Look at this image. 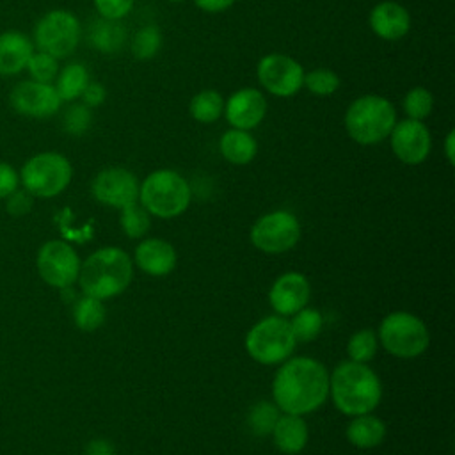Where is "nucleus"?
Returning a JSON list of instances; mask_svg holds the SVG:
<instances>
[{"instance_id":"nucleus-1","label":"nucleus","mask_w":455,"mask_h":455,"mask_svg":"<svg viewBox=\"0 0 455 455\" xmlns=\"http://www.w3.org/2000/svg\"><path fill=\"white\" fill-rule=\"evenodd\" d=\"M275 405L288 414H307L320 409L329 396L327 368L313 357H293L275 373L272 382Z\"/></svg>"},{"instance_id":"nucleus-2","label":"nucleus","mask_w":455,"mask_h":455,"mask_svg":"<svg viewBox=\"0 0 455 455\" xmlns=\"http://www.w3.org/2000/svg\"><path fill=\"white\" fill-rule=\"evenodd\" d=\"M329 395L338 411L347 416H359L379 405L382 386L366 363L345 361L329 375Z\"/></svg>"},{"instance_id":"nucleus-3","label":"nucleus","mask_w":455,"mask_h":455,"mask_svg":"<svg viewBox=\"0 0 455 455\" xmlns=\"http://www.w3.org/2000/svg\"><path fill=\"white\" fill-rule=\"evenodd\" d=\"M133 277L130 256L119 247H103L80 263L78 283L84 295L105 300L123 293Z\"/></svg>"},{"instance_id":"nucleus-4","label":"nucleus","mask_w":455,"mask_h":455,"mask_svg":"<svg viewBox=\"0 0 455 455\" xmlns=\"http://www.w3.org/2000/svg\"><path fill=\"white\" fill-rule=\"evenodd\" d=\"M345 130L361 146H375L389 137L395 123V105L380 94H363L355 98L345 112Z\"/></svg>"},{"instance_id":"nucleus-5","label":"nucleus","mask_w":455,"mask_h":455,"mask_svg":"<svg viewBox=\"0 0 455 455\" xmlns=\"http://www.w3.org/2000/svg\"><path fill=\"white\" fill-rule=\"evenodd\" d=\"M192 190L188 181L176 171L158 169L139 185V201L148 213L160 219L181 215L190 204Z\"/></svg>"},{"instance_id":"nucleus-6","label":"nucleus","mask_w":455,"mask_h":455,"mask_svg":"<svg viewBox=\"0 0 455 455\" xmlns=\"http://www.w3.org/2000/svg\"><path fill=\"white\" fill-rule=\"evenodd\" d=\"M73 178L69 160L57 151H43L30 156L20 172L23 188L34 197H55L64 192Z\"/></svg>"},{"instance_id":"nucleus-7","label":"nucleus","mask_w":455,"mask_h":455,"mask_svg":"<svg viewBox=\"0 0 455 455\" xmlns=\"http://www.w3.org/2000/svg\"><path fill=\"white\" fill-rule=\"evenodd\" d=\"M297 339L290 322L283 316H267L254 323L245 336L249 355L261 364H277L288 359Z\"/></svg>"},{"instance_id":"nucleus-8","label":"nucleus","mask_w":455,"mask_h":455,"mask_svg":"<svg viewBox=\"0 0 455 455\" xmlns=\"http://www.w3.org/2000/svg\"><path fill=\"white\" fill-rule=\"evenodd\" d=\"M379 338L391 355L402 359L423 354L430 341L427 325L416 315L407 311H395L387 315L379 327Z\"/></svg>"},{"instance_id":"nucleus-9","label":"nucleus","mask_w":455,"mask_h":455,"mask_svg":"<svg viewBox=\"0 0 455 455\" xmlns=\"http://www.w3.org/2000/svg\"><path fill=\"white\" fill-rule=\"evenodd\" d=\"M82 36L78 18L66 9L48 11L34 27V46L55 59L71 55Z\"/></svg>"},{"instance_id":"nucleus-10","label":"nucleus","mask_w":455,"mask_h":455,"mask_svg":"<svg viewBox=\"0 0 455 455\" xmlns=\"http://www.w3.org/2000/svg\"><path fill=\"white\" fill-rule=\"evenodd\" d=\"M299 238V220L293 213L286 210L270 212L259 217L251 229L252 245L268 254H279L293 249Z\"/></svg>"},{"instance_id":"nucleus-11","label":"nucleus","mask_w":455,"mask_h":455,"mask_svg":"<svg viewBox=\"0 0 455 455\" xmlns=\"http://www.w3.org/2000/svg\"><path fill=\"white\" fill-rule=\"evenodd\" d=\"M304 68L286 53H267L256 66L259 85L277 98H290L302 89Z\"/></svg>"},{"instance_id":"nucleus-12","label":"nucleus","mask_w":455,"mask_h":455,"mask_svg":"<svg viewBox=\"0 0 455 455\" xmlns=\"http://www.w3.org/2000/svg\"><path fill=\"white\" fill-rule=\"evenodd\" d=\"M37 272L53 288H69L80 272V258L75 249L62 240H50L37 252Z\"/></svg>"},{"instance_id":"nucleus-13","label":"nucleus","mask_w":455,"mask_h":455,"mask_svg":"<svg viewBox=\"0 0 455 455\" xmlns=\"http://www.w3.org/2000/svg\"><path fill=\"white\" fill-rule=\"evenodd\" d=\"M11 107L25 117L48 119L55 116L62 105L53 84L25 80L12 87L9 94Z\"/></svg>"},{"instance_id":"nucleus-14","label":"nucleus","mask_w":455,"mask_h":455,"mask_svg":"<svg viewBox=\"0 0 455 455\" xmlns=\"http://www.w3.org/2000/svg\"><path fill=\"white\" fill-rule=\"evenodd\" d=\"M91 192L98 203L121 210L139 201V180L124 167H107L94 176Z\"/></svg>"},{"instance_id":"nucleus-15","label":"nucleus","mask_w":455,"mask_h":455,"mask_svg":"<svg viewBox=\"0 0 455 455\" xmlns=\"http://www.w3.org/2000/svg\"><path fill=\"white\" fill-rule=\"evenodd\" d=\"M389 144L395 156L407 165L423 164L432 149V135L423 121L402 119L396 121L391 133Z\"/></svg>"},{"instance_id":"nucleus-16","label":"nucleus","mask_w":455,"mask_h":455,"mask_svg":"<svg viewBox=\"0 0 455 455\" xmlns=\"http://www.w3.org/2000/svg\"><path fill=\"white\" fill-rule=\"evenodd\" d=\"M267 108V98L259 89L243 87L224 100L222 116L231 128L251 132L265 119Z\"/></svg>"},{"instance_id":"nucleus-17","label":"nucleus","mask_w":455,"mask_h":455,"mask_svg":"<svg viewBox=\"0 0 455 455\" xmlns=\"http://www.w3.org/2000/svg\"><path fill=\"white\" fill-rule=\"evenodd\" d=\"M311 297L309 281L299 272H286L279 275L268 293L270 306L279 315H295L299 309L306 307Z\"/></svg>"},{"instance_id":"nucleus-18","label":"nucleus","mask_w":455,"mask_h":455,"mask_svg":"<svg viewBox=\"0 0 455 455\" xmlns=\"http://www.w3.org/2000/svg\"><path fill=\"white\" fill-rule=\"evenodd\" d=\"M371 32L384 41H398L411 30L409 11L393 0H384L373 5L368 16Z\"/></svg>"},{"instance_id":"nucleus-19","label":"nucleus","mask_w":455,"mask_h":455,"mask_svg":"<svg viewBox=\"0 0 455 455\" xmlns=\"http://www.w3.org/2000/svg\"><path fill=\"white\" fill-rule=\"evenodd\" d=\"M137 267L155 277L167 275L176 265L174 247L160 238L142 240L135 249Z\"/></svg>"},{"instance_id":"nucleus-20","label":"nucleus","mask_w":455,"mask_h":455,"mask_svg":"<svg viewBox=\"0 0 455 455\" xmlns=\"http://www.w3.org/2000/svg\"><path fill=\"white\" fill-rule=\"evenodd\" d=\"M34 43L18 30L0 34V76H14L27 68Z\"/></svg>"},{"instance_id":"nucleus-21","label":"nucleus","mask_w":455,"mask_h":455,"mask_svg":"<svg viewBox=\"0 0 455 455\" xmlns=\"http://www.w3.org/2000/svg\"><path fill=\"white\" fill-rule=\"evenodd\" d=\"M274 443L283 453H299L307 443V425L297 414L284 412L272 428Z\"/></svg>"},{"instance_id":"nucleus-22","label":"nucleus","mask_w":455,"mask_h":455,"mask_svg":"<svg viewBox=\"0 0 455 455\" xmlns=\"http://www.w3.org/2000/svg\"><path fill=\"white\" fill-rule=\"evenodd\" d=\"M219 149L224 160L233 165H245L254 160L258 153V142L251 132L229 128L219 140Z\"/></svg>"},{"instance_id":"nucleus-23","label":"nucleus","mask_w":455,"mask_h":455,"mask_svg":"<svg viewBox=\"0 0 455 455\" xmlns=\"http://www.w3.org/2000/svg\"><path fill=\"white\" fill-rule=\"evenodd\" d=\"M87 39L101 53H117L126 43V30L119 20L98 18L89 25Z\"/></svg>"},{"instance_id":"nucleus-24","label":"nucleus","mask_w":455,"mask_h":455,"mask_svg":"<svg viewBox=\"0 0 455 455\" xmlns=\"http://www.w3.org/2000/svg\"><path fill=\"white\" fill-rule=\"evenodd\" d=\"M386 437V425L370 412L354 416L347 427V439L355 448H373Z\"/></svg>"},{"instance_id":"nucleus-25","label":"nucleus","mask_w":455,"mask_h":455,"mask_svg":"<svg viewBox=\"0 0 455 455\" xmlns=\"http://www.w3.org/2000/svg\"><path fill=\"white\" fill-rule=\"evenodd\" d=\"M89 82L91 80H89L87 68L80 62H71L62 69H59L53 87L62 101H73L82 96Z\"/></svg>"},{"instance_id":"nucleus-26","label":"nucleus","mask_w":455,"mask_h":455,"mask_svg":"<svg viewBox=\"0 0 455 455\" xmlns=\"http://www.w3.org/2000/svg\"><path fill=\"white\" fill-rule=\"evenodd\" d=\"M188 112L197 123L208 124L217 121L224 112V98L213 89L199 91L188 103Z\"/></svg>"},{"instance_id":"nucleus-27","label":"nucleus","mask_w":455,"mask_h":455,"mask_svg":"<svg viewBox=\"0 0 455 455\" xmlns=\"http://www.w3.org/2000/svg\"><path fill=\"white\" fill-rule=\"evenodd\" d=\"M73 320L80 331L91 332L98 329L105 320V307L100 299L84 295L73 304Z\"/></svg>"},{"instance_id":"nucleus-28","label":"nucleus","mask_w":455,"mask_h":455,"mask_svg":"<svg viewBox=\"0 0 455 455\" xmlns=\"http://www.w3.org/2000/svg\"><path fill=\"white\" fill-rule=\"evenodd\" d=\"M162 46V34L158 27L146 25L135 32L132 37V53L137 60H151Z\"/></svg>"},{"instance_id":"nucleus-29","label":"nucleus","mask_w":455,"mask_h":455,"mask_svg":"<svg viewBox=\"0 0 455 455\" xmlns=\"http://www.w3.org/2000/svg\"><path fill=\"white\" fill-rule=\"evenodd\" d=\"M402 107H403V112L407 116V119L423 121L432 114L434 96L428 89H425L421 85H416V87H412L405 92Z\"/></svg>"},{"instance_id":"nucleus-30","label":"nucleus","mask_w":455,"mask_h":455,"mask_svg":"<svg viewBox=\"0 0 455 455\" xmlns=\"http://www.w3.org/2000/svg\"><path fill=\"white\" fill-rule=\"evenodd\" d=\"M323 325L322 315L313 307H302L295 313L293 320L290 322V327L293 331V336L297 341H311L315 339Z\"/></svg>"},{"instance_id":"nucleus-31","label":"nucleus","mask_w":455,"mask_h":455,"mask_svg":"<svg viewBox=\"0 0 455 455\" xmlns=\"http://www.w3.org/2000/svg\"><path fill=\"white\" fill-rule=\"evenodd\" d=\"M341 85L339 76L329 68H316L304 73L302 87H306L315 96H331Z\"/></svg>"},{"instance_id":"nucleus-32","label":"nucleus","mask_w":455,"mask_h":455,"mask_svg":"<svg viewBox=\"0 0 455 455\" xmlns=\"http://www.w3.org/2000/svg\"><path fill=\"white\" fill-rule=\"evenodd\" d=\"M149 213L140 203H132L121 208V228L130 238H139L149 229Z\"/></svg>"},{"instance_id":"nucleus-33","label":"nucleus","mask_w":455,"mask_h":455,"mask_svg":"<svg viewBox=\"0 0 455 455\" xmlns=\"http://www.w3.org/2000/svg\"><path fill=\"white\" fill-rule=\"evenodd\" d=\"M347 352H348L350 361L368 363L377 352L375 332L370 329H363V331H357L355 334H352L347 343Z\"/></svg>"},{"instance_id":"nucleus-34","label":"nucleus","mask_w":455,"mask_h":455,"mask_svg":"<svg viewBox=\"0 0 455 455\" xmlns=\"http://www.w3.org/2000/svg\"><path fill=\"white\" fill-rule=\"evenodd\" d=\"M30 80L52 84L59 73V59L44 53V52H34L27 62V68Z\"/></svg>"},{"instance_id":"nucleus-35","label":"nucleus","mask_w":455,"mask_h":455,"mask_svg":"<svg viewBox=\"0 0 455 455\" xmlns=\"http://www.w3.org/2000/svg\"><path fill=\"white\" fill-rule=\"evenodd\" d=\"M92 124V112L84 103H73L66 108L62 116V128L66 133L80 137L84 135Z\"/></svg>"},{"instance_id":"nucleus-36","label":"nucleus","mask_w":455,"mask_h":455,"mask_svg":"<svg viewBox=\"0 0 455 455\" xmlns=\"http://www.w3.org/2000/svg\"><path fill=\"white\" fill-rule=\"evenodd\" d=\"M279 414L275 411V407H272L270 403L267 402H261L258 403L251 414H249V425L251 428L258 434V435H267L272 432L275 421H277Z\"/></svg>"},{"instance_id":"nucleus-37","label":"nucleus","mask_w":455,"mask_h":455,"mask_svg":"<svg viewBox=\"0 0 455 455\" xmlns=\"http://www.w3.org/2000/svg\"><path fill=\"white\" fill-rule=\"evenodd\" d=\"M96 12L105 20H123L133 9L135 0H92Z\"/></svg>"},{"instance_id":"nucleus-38","label":"nucleus","mask_w":455,"mask_h":455,"mask_svg":"<svg viewBox=\"0 0 455 455\" xmlns=\"http://www.w3.org/2000/svg\"><path fill=\"white\" fill-rule=\"evenodd\" d=\"M32 204H34V196L28 194L25 188L23 190L16 188L12 194L5 197V210L12 217L27 215L32 210Z\"/></svg>"},{"instance_id":"nucleus-39","label":"nucleus","mask_w":455,"mask_h":455,"mask_svg":"<svg viewBox=\"0 0 455 455\" xmlns=\"http://www.w3.org/2000/svg\"><path fill=\"white\" fill-rule=\"evenodd\" d=\"M20 187V172L7 162H0V199H5Z\"/></svg>"},{"instance_id":"nucleus-40","label":"nucleus","mask_w":455,"mask_h":455,"mask_svg":"<svg viewBox=\"0 0 455 455\" xmlns=\"http://www.w3.org/2000/svg\"><path fill=\"white\" fill-rule=\"evenodd\" d=\"M80 98H82V103H84V105H87L89 108H92V107H98V105H101V103L105 101L107 91H105V87H103L101 84H98V82H89Z\"/></svg>"},{"instance_id":"nucleus-41","label":"nucleus","mask_w":455,"mask_h":455,"mask_svg":"<svg viewBox=\"0 0 455 455\" xmlns=\"http://www.w3.org/2000/svg\"><path fill=\"white\" fill-rule=\"evenodd\" d=\"M194 4H196V7H199L204 12L217 14V12L229 9L235 4V0H194Z\"/></svg>"},{"instance_id":"nucleus-42","label":"nucleus","mask_w":455,"mask_h":455,"mask_svg":"<svg viewBox=\"0 0 455 455\" xmlns=\"http://www.w3.org/2000/svg\"><path fill=\"white\" fill-rule=\"evenodd\" d=\"M85 455H116V451L107 439H92L85 446Z\"/></svg>"},{"instance_id":"nucleus-43","label":"nucleus","mask_w":455,"mask_h":455,"mask_svg":"<svg viewBox=\"0 0 455 455\" xmlns=\"http://www.w3.org/2000/svg\"><path fill=\"white\" fill-rule=\"evenodd\" d=\"M453 146H455V133H453V130H450L446 139H444V155H446L450 165H453V162H455V149H453Z\"/></svg>"},{"instance_id":"nucleus-44","label":"nucleus","mask_w":455,"mask_h":455,"mask_svg":"<svg viewBox=\"0 0 455 455\" xmlns=\"http://www.w3.org/2000/svg\"><path fill=\"white\" fill-rule=\"evenodd\" d=\"M167 2H172V4H181V2H185V0H167Z\"/></svg>"}]
</instances>
